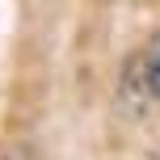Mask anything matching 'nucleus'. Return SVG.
Here are the masks:
<instances>
[{
  "label": "nucleus",
  "instance_id": "1",
  "mask_svg": "<svg viewBox=\"0 0 160 160\" xmlns=\"http://www.w3.org/2000/svg\"><path fill=\"white\" fill-rule=\"evenodd\" d=\"M118 101L131 114H139V110H148V105L160 101V34H152L127 59L122 80H118Z\"/></svg>",
  "mask_w": 160,
  "mask_h": 160
}]
</instances>
